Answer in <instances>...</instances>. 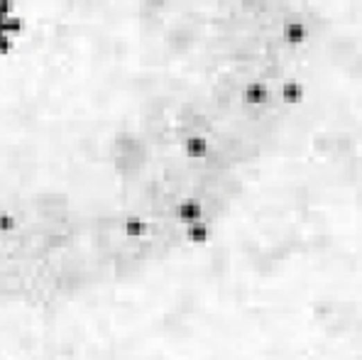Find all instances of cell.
Listing matches in <instances>:
<instances>
[{
  "label": "cell",
  "instance_id": "6da1fadb",
  "mask_svg": "<svg viewBox=\"0 0 362 360\" xmlns=\"http://www.w3.org/2000/svg\"><path fill=\"white\" fill-rule=\"evenodd\" d=\"M240 98H243V103L250 105V108H257V105L269 103L272 89H269L264 81H259V78H252V81H248V84L240 89Z\"/></svg>",
  "mask_w": 362,
  "mask_h": 360
},
{
  "label": "cell",
  "instance_id": "7a4b0ae2",
  "mask_svg": "<svg viewBox=\"0 0 362 360\" xmlns=\"http://www.w3.org/2000/svg\"><path fill=\"white\" fill-rule=\"evenodd\" d=\"M171 214H174L176 223L187 225V223H191V221L203 218V204L198 198H191V196L179 198L174 204V211H171Z\"/></svg>",
  "mask_w": 362,
  "mask_h": 360
},
{
  "label": "cell",
  "instance_id": "3957f363",
  "mask_svg": "<svg viewBox=\"0 0 362 360\" xmlns=\"http://www.w3.org/2000/svg\"><path fill=\"white\" fill-rule=\"evenodd\" d=\"M309 37H311V30L306 22L289 20L282 25V42H284L286 47H304V44L309 42Z\"/></svg>",
  "mask_w": 362,
  "mask_h": 360
},
{
  "label": "cell",
  "instance_id": "277c9868",
  "mask_svg": "<svg viewBox=\"0 0 362 360\" xmlns=\"http://www.w3.org/2000/svg\"><path fill=\"white\" fill-rule=\"evenodd\" d=\"M275 98H279L284 105H299L306 101V86L301 84L299 78H286V81L279 84Z\"/></svg>",
  "mask_w": 362,
  "mask_h": 360
},
{
  "label": "cell",
  "instance_id": "5b68a950",
  "mask_svg": "<svg viewBox=\"0 0 362 360\" xmlns=\"http://www.w3.org/2000/svg\"><path fill=\"white\" fill-rule=\"evenodd\" d=\"M181 150L189 160H206L208 152H211V140L203 132H189L181 142Z\"/></svg>",
  "mask_w": 362,
  "mask_h": 360
},
{
  "label": "cell",
  "instance_id": "8992f818",
  "mask_svg": "<svg viewBox=\"0 0 362 360\" xmlns=\"http://www.w3.org/2000/svg\"><path fill=\"white\" fill-rule=\"evenodd\" d=\"M120 230H123L125 238L130 240H140L145 235H150V221L140 214H128L120 221Z\"/></svg>",
  "mask_w": 362,
  "mask_h": 360
},
{
  "label": "cell",
  "instance_id": "52a82bcc",
  "mask_svg": "<svg viewBox=\"0 0 362 360\" xmlns=\"http://www.w3.org/2000/svg\"><path fill=\"white\" fill-rule=\"evenodd\" d=\"M184 238H187V243H191V246H206L208 240H211V225H208V221L198 218L187 223L184 225Z\"/></svg>",
  "mask_w": 362,
  "mask_h": 360
},
{
  "label": "cell",
  "instance_id": "ba28073f",
  "mask_svg": "<svg viewBox=\"0 0 362 360\" xmlns=\"http://www.w3.org/2000/svg\"><path fill=\"white\" fill-rule=\"evenodd\" d=\"M0 30L6 32V35H10V37H15V40H17V37L25 32V20H22L17 12H12V15H8L6 20L0 22Z\"/></svg>",
  "mask_w": 362,
  "mask_h": 360
},
{
  "label": "cell",
  "instance_id": "9c48e42d",
  "mask_svg": "<svg viewBox=\"0 0 362 360\" xmlns=\"http://www.w3.org/2000/svg\"><path fill=\"white\" fill-rule=\"evenodd\" d=\"M17 230V216L12 211H0V233H15Z\"/></svg>",
  "mask_w": 362,
  "mask_h": 360
}]
</instances>
